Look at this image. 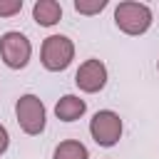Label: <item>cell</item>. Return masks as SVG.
<instances>
[{
  "mask_svg": "<svg viewBox=\"0 0 159 159\" xmlns=\"http://www.w3.org/2000/svg\"><path fill=\"white\" fill-rule=\"evenodd\" d=\"M114 22L127 35H144L152 25V10L144 2H119L114 10Z\"/></svg>",
  "mask_w": 159,
  "mask_h": 159,
  "instance_id": "1",
  "label": "cell"
},
{
  "mask_svg": "<svg viewBox=\"0 0 159 159\" xmlns=\"http://www.w3.org/2000/svg\"><path fill=\"white\" fill-rule=\"evenodd\" d=\"M40 57H42L45 70H50V72H62V70H67L70 62L75 60V42H72L67 35H50V37H45V42H42Z\"/></svg>",
  "mask_w": 159,
  "mask_h": 159,
  "instance_id": "2",
  "label": "cell"
},
{
  "mask_svg": "<svg viewBox=\"0 0 159 159\" xmlns=\"http://www.w3.org/2000/svg\"><path fill=\"white\" fill-rule=\"evenodd\" d=\"M15 114H17V124L22 127L25 134L35 137V134H40L45 129V119L47 117H45V104H42L40 97L22 94L17 99V104H15Z\"/></svg>",
  "mask_w": 159,
  "mask_h": 159,
  "instance_id": "3",
  "label": "cell"
},
{
  "mask_svg": "<svg viewBox=\"0 0 159 159\" xmlns=\"http://www.w3.org/2000/svg\"><path fill=\"white\" fill-rule=\"evenodd\" d=\"M30 55H32V45L22 32L10 30L0 37V57L10 70H22L30 62Z\"/></svg>",
  "mask_w": 159,
  "mask_h": 159,
  "instance_id": "4",
  "label": "cell"
},
{
  "mask_svg": "<svg viewBox=\"0 0 159 159\" xmlns=\"http://www.w3.org/2000/svg\"><path fill=\"white\" fill-rule=\"evenodd\" d=\"M89 134L99 147H114L122 137V119L112 109H99L89 119Z\"/></svg>",
  "mask_w": 159,
  "mask_h": 159,
  "instance_id": "5",
  "label": "cell"
},
{
  "mask_svg": "<svg viewBox=\"0 0 159 159\" xmlns=\"http://www.w3.org/2000/svg\"><path fill=\"white\" fill-rule=\"evenodd\" d=\"M75 84L82 92H87V94L99 92L107 84V67H104V62L102 60H84L80 65V70H77V75H75Z\"/></svg>",
  "mask_w": 159,
  "mask_h": 159,
  "instance_id": "6",
  "label": "cell"
},
{
  "mask_svg": "<svg viewBox=\"0 0 159 159\" xmlns=\"http://www.w3.org/2000/svg\"><path fill=\"white\" fill-rule=\"evenodd\" d=\"M84 109H87V104H84V99H80L77 94H65V97H60L57 104H55V114H57V119H62V122H75V119H80V117L84 114Z\"/></svg>",
  "mask_w": 159,
  "mask_h": 159,
  "instance_id": "7",
  "label": "cell"
},
{
  "mask_svg": "<svg viewBox=\"0 0 159 159\" xmlns=\"http://www.w3.org/2000/svg\"><path fill=\"white\" fill-rule=\"evenodd\" d=\"M32 17L37 25L42 27H50V25H57L60 17H62V7L57 0H37L32 5Z\"/></svg>",
  "mask_w": 159,
  "mask_h": 159,
  "instance_id": "8",
  "label": "cell"
},
{
  "mask_svg": "<svg viewBox=\"0 0 159 159\" xmlns=\"http://www.w3.org/2000/svg\"><path fill=\"white\" fill-rule=\"evenodd\" d=\"M52 159H89V152L82 142L77 139H67V142H60L55 147V154Z\"/></svg>",
  "mask_w": 159,
  "mask_h": 159,
  "instance_id": "9",
  "label": "cell"
},
{
  "mask_svg": "<svg viewBox=\"0 0 159 159\" xmlns=\"http://www.w3.org/2000/svg\"><path fill=\"white\" fill-rule=\"evenodd\" d=\"M107 7V0H75V10L82 15H97Z\"/></svg>",
  "mask_w": 159,
  "mask_h": 159,
  "instance_id": "10",
  "label": "cell"
},
{
  "mask_svg": "<svg viewBox=\"0 0 159 159\" xmlns=\"http://www.w3.org/2000/svg\"><path fill=\"white\" fill-rule=\"evenodd\" d=\"M22 10V0H0V17H12Z\"/></svg>",
  "mask_w": 159,
  "mask_h": 159,
  "instance_id": "11",
  "label": "cell"
},
{
  "mask_svg": "<svg viewBox=\"0 0 159 159\" xmlns=\"http://www.w3.org/2000/svg\"><path fill=\"white\" fill-rule=\"evenodd\" d=\"M7 144H10V134H7V129L0 124V154L7 152Z\"/></svg>",
  "mask_w": 159,
  "mask_h": 159,
  "instance_id": "12",
  "label": "cell"
},
{
  "mask_svg": "<svg viewBox=\"0 0 159 159\" xmlns=\"http://www.w3.org/2000/svg\"><path fill=\"white\" fill-rule=\"evenodd\" d=\"M157 70H159V62H157Z\"/></svg>",
  "mask_w": 159,
  "mask_h": 159,
  "instance_id": "13",
  "label": "cell"
}]
</instances>
